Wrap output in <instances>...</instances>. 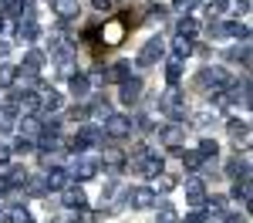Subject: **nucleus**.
<instances>
[{
  "mask_svg": "<svg viewBox=\"0 0 253 223\" xmlns=\"http://www.w3.org/2000/svg\"><path fill=\"white\" fill-rule=\"evenodd\" d=\"M196 85H199L203 91L216 95V91H226V88L233 85V78H230V71H226V68H219V64H206V68L196 75Z\"/></svg>",
  "mask_w": 253,
  "mask_h": 223,
  "instance_id": "obj_1",
  "label": "nucleus"
},
{
  "mask_svg": "<svg viewBox=\"0 0 253 223\" xmlns=\"http://www.w3.org/2000/svg\"><path fill=\"white\" fill-rule=\"evenodd\" d=\"M162 166L166 162L159 159V152H152L149 145H138L135 152H132V169H135L138 176H145V179H156L159 173H162Z\"/></svg>",
  "mask_w": 253,
  "mask_h": 223,
  "instance_id": "obj_2",
  "label": "nucleus"
},
{
  "mask_svg": "<svg viewBox=\"0 0 253 223\" xmlns=\"http://www.w3.org/2000/svg\"><path fill=\"white\" fill-rule=\"evenodd\" d=\"M159 108H162V115H169L172 122H182V115H186V98H182V91H179L175 85H169L166 95L159 98Z\"/></svg>",
  "mask_w": 253,
  "mask_h": 223,
  "instance_id": "obj_3",
  "label": "nucleus"
},
{
  "mask_svg": "<svg viewBox=\"0 0 253 223\" xmlns=\"http://www.w3.org/2000/svg\"><path fill=\"white\" fill-rule=\"evenodd\" d=\"M101 122H105V135L108 139H128L132 129H135V122L128 119V115H118V112H108Z\"/></svg>",
  "mask_w": 253,
  "mask_h": 223,
  "instance_id": "obj_4",
  "label": "nucleus"
},
{
  "mask_svg": "<svg viewBox=\"0 0 253 223\" xmlns=\"http://www.w3.org/2000/svg\"><path fill=\"white\" fill-rule=\"evenodd\" d=\"M68 176H71V179H78V182L95 179V176H98V159L75 152V159H71V166H68Z\"/></svg>",
  "mask_w": 253,
  "mask_h": 223,
  "instance_id": "obj_5",
  "label": "nucleus"
},
{
  "mask_svg": "<svg viewBox=\"0 0 253 223\" xmlns=\"http://www.w3.org/2000/svg\"><path fill=\"white\" fill-rule=\"evenodd\" d=\"M162 54H166V41H162V38H152V41H145V47L138 51L135 64H138V68H152Z\"/></svg>",
  "mask_w": 253,
  "mask_h": 223,
  "instance_id": "obj_6",
  "label": "nucleus"
},
{
  "mask_svg": "<svg viewBox=\"0 0 253 223\" xmlns=\"http://www.w3.org/2000/svg\"><path fill=\"white\" fill-rule=\"evenodd\" d=\"M71 145H75V152L95 149V145H101V132H98L95 125H81V129H78V135L71 139Z\"/></svg>",
  "mask_w": 253,
  "mask_h": 223,
  "instance_id": "obj_7",
  "label": "nucleus"
},
{
  "mask_svg": "<svg viewBox=\"0 0 253 223\" xmlns=\"http://www.w3.org/2000/svg\"><path fill=\"white\" fill-rule=\"evenodd\" d=\"M128 206H132V210H152V206H156V189H152V186H135V189L128 193Z\"/></svg>",
  "mask_w": 253,
  "mask_h": 223,
  "instance_id": "obj_8",
  "label": "nucleus"
},
{
  "mask_svg": "<svg viewBox=\"0 0 253 223\" xmlns=\"http://www.w3.org/2000/svg\"><path fill=\"white\" fill-rule=\"evenodd\" d=\"M51 14L58 20H78L81 17V3L78 0H51Z\"/></svg>",
  "mask_w": 253,
  "mask_h": 223,
  "instance_id": "obj_9",
  "label": "nucleus"
},
{
  "mask_svg": "<svg viewBox=\"0 0 253 223\" xmlns=\"http://www.w3.org/2000/svg\"><path fill=\"white\" fill-rule=\"evenodd\" d=\"M159 139H162V145H169V149H179L182 139H186V125H182V122H169V125L159 132Z\"/></svg>",
  "mask_w": 253,
  "mask_h": 223,
  "instance_id": "obj_10",
  "label": "nucleus"
},
{
  "mask_svg": "<svg viewBox=\"0 0 253 223\" xmlns=\"http://www.w3.org/2000/svg\"><path fill=\"white\" fill-rule=\"evenodd\" d=\"M61 200H64V206H68V210H84L88 196H84V189H81L78 182H68V186L61 189Z\"/></svg>",
  "mask_w": 253,
  "mask_h": 223,
  "instance_id": "obj_11",
  "label": "nucleus"
},
{
  "mask_svg": "<svg viewBox=\"0 0 253 223\" xmlns=\"http://www.w3.org/2000/svg\"><path fill=\"white\" fill-rule=\"evenodd\" d=\"M14 129L20 132V139H31V142H34V139L41 135V119L34 115V112H31V115H24V119L14 122Z\"/></svg>",
  "mask_w": 253,
  "mask_h": 223,
  "instance_id": "obj_12",
  "label": "nucleus"
},
{
  "mask_svg": "<svg viewBox=\"0 0 253 223\" xmlns=\"http://www.w3.org/2000/svg\"><path fill=\"white\" fill-rule=\"evenodd\" d=\"M186 203H193V206H203L206 203V182L199 179V176H189L186 179Z\"/></svg>",
  "mask_w": 253,
  "mask_h": 223,
  "instance_id": "obj_13",
  "label": "nucleus"
},
{
  "mask_svg": "<svg viewBox=\"0 0 253 223\" xmlns=\"http://www.w3.org/2000/svg\"><path fill=\"white\" fill-rule=\"evenodd\" d=\"M41 38V24L31 14L27 17H20L17 20V41H24V44H31V41H38Z\"/></svg>",
  "mask_w": 253,
  "mask_h": 223,
  "instance_id": "obj_14",
  "label": "nucleus"
},
{
  "mask_svg": "<svg viewBox=\"0 0 253 223\" xmlns=\"http://www.w3.org/2000/svg\"><path fill=\"white\" fill-rule=\"evenodd\" d=\"M51 54H54V61H61V58H75V44L64 38L61 31H54V34H51Z\"/></svg>",
  "mask_w": 253,
  "mask_h": 223,
  "instance_id": "obj_15",
  "label": "nucleus"
},
{
  "mask_svg": "<svg viewBox=\"0 0 253 223\" xmlns=\"http://www.w3.org/2000/svg\"><path fill=\"white\" fill-rule=\"evenodd\" d=\"M68 182H71L68 169H58V166H51V169L44 173V186H47V189H54V193H61V189H64Z\"/></svg>",
  "mask_w": 253,
  "mask_h": 223,
  "instance_id": "obj_16",
  "label": "nucleus"
},
{
  "mask_svg": "<svg viewBox=\"0 0 253 223\" xmlns=\"http://www.w3.org/2000/svg\"><path fill=\"white\" fill-rule=\"evenodd\" d=\"M226 129H230V135H233L236 145H250V122H243V119H230L226 122Z\"/></svg>",
  "mask_w": 253,
  "mask_h": 223,
  "instance_id": "obj_17",
  "label": "nucleus"
},
{
  "mask_svg": "<svg viewBox=\"0 0 253 223\" xmlns=\"http://www.w3.org/2000/svg\"><path fill=\"white\" fill-rule=\"evenodd\" d=\"M118 85H122V105H135L138 95H142V78H132L128 75V78L118 81Z\"/></svg>",
  "mask_w": 253,
  "mask_h": 223,
  "instance_id": "obj_18",
  "label": "nucleus"
},
{
  "mask_svg": "<svg viewBox=\"0 0 253 223\" xmlns=\"http://www.w3.org/2000/svg\"><path fill=\"white\" fill-rule=\"evenodd\" d=\"M128 75H132V64H128V61H115V64H108V68H105V81H125L128 78Z\"/></svg>",
  "mask_w": 253,
  "mask_h": 223,
  "instance_id": "obj_19",
  "label": "nucleus"
},
{
  "mask_svg": "<svg viewBox=\"0 0 253 223\" xmlns=\"http://www.w3.org/2000/svg\"><path fill=\"white\" fill-rule=\"evenodd\" d=\"M250 173H243V176H236L233 179V196L236 200H243V206H247V210H250Z\"/></svg>",
  "mask_w": 253,
  "mask_h": 223,
  "instance_id": "obj_20",
  "label": "nucleus"
},
{
  "mask_svg": "<svg viewBox=\"0 0 253 223\" xmlns=\"http://www.w3.org/2000/svg\"><path fill=\"white\" fill-rule=\"evenodd\" d=\"M182 68H186V58L172 54V58H169V64H166V78H169V85H179V78H182Z\"/></svg>",
  "mask_w": 253,
  "mask_h": 223,
  "instance_id": "obj_21",
  "label": "nucleus"
},
{
  "mask_svg": "<svg viewBox=\"0 0 253 223\" xmlns=\"http://www.w3.org/2000/svg\"><path fill=\"white\" fill-rule=\"evenodd\" d=\"M61 105H64L61 91H44V95H41V108H44V112H51V115H58Z\"/></svg>",
  "mask_w": 253,
  "mask_h": 223,
  "instance_id": "obj_22",
  "label": "nucleus"
},
{
  "mask_svg": "<svg viewBox=\"0 0 253 223\" xmlns=\"http://www.w3.org/2000/svg\"><path fill=\"white\" fill-rule=\"evenodd\" d=\"M71 91H75V98H84V95H88V91H91V81H88V75H81V71H75V75H71Z\"/></svg>",
  "mask_w": 253,
  "mask_h": 223,
  "instance_id": "obj_23",
  "label": "nucleus"
},
{
  "mask_svg": "<svg viewBox=\"0 0 253 223\" xmlns=\"http://www.w3.org/2000/svg\"><path fill=\"white\" fill-rule=\"evenodd\" d=\"M182 166H186L189 173H199V169L206 166V159L199 156V149H186V152H182Z\"/></svg>",
  "mask_w": 253,
  "mask_h": 223,
  "instance_id": "obj_24",
  "label": "nucleus"
},
{
  "mask_svg": "<svg viewBox=\"0 0 253 223\" xmlns=\"http://www.w3.org/2000/svg\"><path fill=\"white\" fill-rule=\"evenodd\" d=\"M223 24H226V38L250 41V24H243V20H223Z\"/></svg>",
  "mask_w": 253,
  "mask_h": 223,
  "instance_id": "obj_25",
  "label": "nucleus"
},
{
  "mask_svg": "<svg viewBox=\"0 0 253 223\" xmlns=\"http://www.w3.org/2000/svg\"><path fill=\"white\" fill-rule=\"evenodd\" d=\"M172 54H179V58H189V54H193V38L175 34V38H172Z\"/></svg>",
  "mask_w": 253,
  "mask_h": 223,
  "instance_id": "obj_26",
  "label": "nucleus"
},
{
  "mask_svg": "<svg viewBox=\"0 0 253 223\" xmlns=\"http://www.w3.org/2000/svg\"><path fill=\"white\" fill-rule=\"evenodd\" d=\"M17 122V108L14 105H0V132H10Z\"/></svg>",
  "mask_w": 253,
  "mask_h": 223,
  "instance_id": "obj_27",
  "label": "nucleus"
},
{
  "mask_svg": "<svg viewBox=\"0 0 253 223\" xmlns=\"http://www.w3.org/2000/svg\"><path fill=\"white\" fill-rule=\"evenodd\" d=\"M3 220L7 223H34L31 213H27V206H10V210H3Z\"/></svg>",
  "mask_w": 253,
  "mask_h": 223,
  "instance_id": "obj_28",
  "label": "nucleus"
},
{
  "mask_svg": "<svg viewBox=\"0 0 253 223\" xmlns=\"http://www.w3.org/2000/svg\"><path fill=\"white\" fill-rule=\"evenodd\" d=\"M38 75H41V71L20 64V68H17V78H14V81H20V88H34V85H38Z\"/></svg>",
  "mask_w": 253,
  "mask_h": 223,
  "instance_id": "obj_29",
  "label": "nucleus"
},
{
  "mask_svg": "<svg viewBox=\"0 0 253 223\" xmlns=\"http://www.w3.org/2000/svg\"><path fill=\"white\" fill-rule=\"evenodd\" d=\"M196 31H199V20L189 17V14H179V34H186V38H196Z\"/></svg>",
  "mask_w": 253,
  "mask_h": 223,
  "instance_id": "obj_30",
  "label": "nucleus"
},
{
  "mask_svg": "<svg viewBox=\"0 0 253 223\" xmlns=\"http://www.w3.org/2000/svg\"><path fill=\"white\" fill-rule=\"evenodd\" d=\"M44 51H38V47H31V51H27V54H24V68H34V71H41V68H44Z\"/></svg>",
  "mask_w": 253,
  "mask_h": 223,
  "instance_id": "obj_31",
  "label": "nucleus"
},
{
  "mask_svg": "<svg viewBox=\"0 0 253 223\" xmlns=\"http://www.w3.org/2000/svg\"><path fill=\"white\" fill-rule=\"evenodd\" d=\"M27 193L31 196H47V186H44V176H27Z\"/></svg>",
  "mask_w": 253,
  "mask_h": 223,
  "instance_id": "obj_32",
  "label": "nucleus"
},
{
  "mask_svg": "<svg viewBox=\"0 0 253 223\" xmlns=\"http://www.w3.org/2000/svg\"><path fill=\"white\" fill-rule=\"evenodd\" d=\"M17 78V68L14 64H7V61H0V88H10Z\"/></svg>",
  "mask_w": 253,
  "mask_h": 223,
  "instance_id": "obj_33",
  "label": "nucleus"
},
{
  "mask_svg": "<svg viewBox=\"0 0 253 223\" xmlns=\"http://www.w3.org/2000/svg\"><path fill=\"white\" fill-rule=\"evenodd\" d=\"M199 156H203V159H216V156H219L216 139H199Z\"/></svg>",
  "mask_w": 253,
  "mask_h": 223,
  "instance_id": "obj_34",
  "label": "nucleus"
},
{
  "mask_svg": "<svg viewBox=\"0 0 253 223\" xmlns=\"http://www.w3.org/2000/svg\"><path fill=\"white\" fill-rule=\"evenodd\" d=\"M206 213H210V220H219V217H226V203L219 200V196H213V200H210V206H206Z\"/></svg>",
  "mask_w": 253,
  "mask_h": 223,
  "instance_id": "obj_35",
  "label": "nucleus"
},
{
  "mask_svg": "<svg viewBox=\"0 0 253 223\" xmlns=\"http://www.w3.org/2000/svg\"><path fill=\"white\" fill-rule=\"evenodd\" d=\"M152 189H156V193H172V189H175V179H172V176H166V173H159Z\"/></svg>",
  "mask_w": 253,
  "mask_h": 223,
  "instance_id": "obj_36",
  "label": "nucleus"
},
{
  "mask_svg": "<svg viewBox=\"0 0 253 223\" xmlns=\"http://www.w3.org/2000/svg\"><path fill=\"white\" fill-rule=\"evenodd\" d=\"M27 176H31L27 169H10V173H7V182H10V189L24 186V182H27Z\"/></svg>",
  "mask_w": 253,
  "mask_h": 223,
  "instance_id": "obj_37",
  "label": "nucleus"
},
{
  "mask_svg": "<svg viewBox=\"0 0 253 223\" xmlns=\"http://www.w3.org/2000/svg\"><path fill=\"white\" fill-rule=\"evenodd\" d=\"M199 7V0H172V10L175 14H193Z\"/></svg>",
  "mask_w": 253,
  "mask_h": 223,
  "instance_id": "obj_38",
  "label": "nucleus"
},
{
  "mask_svg": "<svg viewBox=\"0 0 253 223\" xmlns=\"http://www.w3.org/2000/svg\"><path fill=\"white\" fill-rule=\"evenodd\" d=\"M105 34V31H101ZM122 41V20H112V31L105 34V44H118Z\"/></svg>",
  "mask_w": 253,
  "mask_h": 223,
  "instance_id": "obj_39",
  "label": "nucleus"
},
{
  "mask_svg": "<svg viewBox=\"0 0 253 223\" xmlns=\"http://www.w3.org/2000/svg\"><path fill=\"white\" fill-rule=\"evenodd\" d=\"M14 152H17V156H27V152H34V142H31V139H20V135H17V142H14Z\"/></svg>",
  "mask_w": 253,
  "mask_h": 223,
  "instance_id": "obj_40",
  "label": "nucleus"
},
{
  "mask_svg": "<svg viewBox=\"0 0 253 223\" xmlns=\"http://www.w3.org/2000/svg\"><path fill=\"white\" fill-rule=\"evenodd\" d=\"M182 223H213L210 220V213H203V210H196V213H186Z\"/></svg>",
  "mask_w": 253,
  "mask_h": 223,
  "instance_id": "obj_41",
  "label": "nucleus"
},
{
  "mask_svg": "<svg viewBox=\"0 0 253 223\" xmlns=\"http://www.w3.org/2000/svg\"><path fill=\"white\" fill-rule=\"evenodd\" d=\"M156 223H175V210H172V206H162L159 217H156Z\"/></svg>",
  "mask_w": 253,
  "mask_h": 223,
  "instance_id": "obj_42",
  "label": "nucleus"
},
{
  "mask_svg": "<svg viewBox=\"0 0 253 223\" xmlns=\"http://www.w3.org/2000/svg\"><path fill=\"white\" fill-rule=\"evenodd\" d=\"M122 159H125V156H122V152H118V149H108V152H105V162H108V166H122Z\"/></svg>",
  "mask_w": 253,
  "mask_h": 223,
  "instance_id": "obj_43",
  "label": "nucleus"
},
{
  "mask_svg": "<svg viewBox=\"0 0 253 223\" xmlns=\"http://www.w3.org/2000/svg\"><path fill=\"white\" fill-rule=\"evenodd\" d=\"M115 186H118V182H108V186H105V189H101V203H108V200H115V193H118Z\"/></svg>",
  "mask_w": 253,
  "mask_h": 223,
  "instance_id": "obj_44",
  "label": "nucleus"
},
{
  "mask_svg": "<svg viewBox=\"0 0 253 223\" xmlns=\"http://www.w3.org/2000/svg\"><path fill=\"white\" fill-rule=\"evenodd\" d=\"M88 81H91V85H105V68H95V71L88 75Z\"/></svg>",
  "mask_w": 253,
  "mask_h": 223,
  "instance_id": "obj_45",
  "label": "nucleus"
},
{
  "mask_svg": "<svg viewBox=\"0 0 253 223\" xmlns=\"http://www.w3.org/2000/svg\"><path fill=\"white\" fill-rule=\"evenodd\" d=\"M7 162H10V149L0 142V166H7Z\"/></svg>",
  "mask_w": 253,
  "mask_h": 223,
  "instance_id": "obj_46",
  "label": "nucleus"
},
{
  "mask_svg": "<svg viewBox=\"0 0 253 223\" xmlns=\"http://www.w3.org/2000/svg\"><path fill=\"white\" fill-rule=\"evenodd\" d=\"M91 3H95L98 10H112V0H91Z\"/></svg>",
  "mask_w": 253,
  "mask_h": 223,
  "instance_id": "obj_47",
  "label": "nucleus"
},
{
  "mask_svg": "<svg viewBox=\"0 0 253 223\" xmlns=\"http://www.w3.org/2000/svg\"><path fill=\"white\" fill-rule=\"evenodd\" d=\"M3 193H10V182H7V176H0V196Z\"/></svg>",
  "mask_w": 253,
  "mask_h": 223,
  "instance_id": "obj_48",
  "label": "nucleus"
},
{
  "mask_svg": "<svg viewBox=\"0 0 253 223\" xmlns=\"http://www.w3.org/2000/svg\"><path fill=\"white\" fill-rule=\"evenodd\" d=\"M223 223H243V217H240V213H230V217H226Z\"/></svg>",
  "mask_w": 253,
  "mask_h": 223,
  "instance_id": "obj_49",
  "label": "nucleus"
},
{
  "mask_svg": "<svg viewBox=\"0 0 253 223\" xmlns=\"http://www.w3.org/2000/svg\"><path fill=\"white\" fill-rule=\"evenodd\" d=\"M3 31H7V14L0 10V34H3Z\"/></svg>",
  "mask_w": 253,
  "mask_h": 223,
  "instance_id": "obj_50",
  "label": "nucleus"
},
{
  "mask_svg": "<svg viewBox=\"0 0 253 223\" xmlns=\"http://www.w3.org/2000/svg\"><path fill=\"white\" fill-rule=\"evenodd\" d=\"M7 51H10V47H7V41H0V58H7Z\"/></svg>",
  "mask_w": 253,
  "mask_h": 223,
  "instance_id": "obj_51",
  "label": "nucleus"
},
{
  "mask_svg": "<svg viewBox=\"0 0 253 223\" xmlns=\"http://www.w3.org/2000/svg\"><path fill=\"white\" fill-rule=\"evenodd\" d=\"M7 3H10V0H0V10H3V7H7Z\"/></svg>",
  "mask_w": 253,
  "mask_h": 223,
  "instance_id": "obj_52",
  "label": "nucleus"
}]
</instances>
